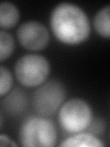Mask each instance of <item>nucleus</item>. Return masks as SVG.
<instances>
[{"label": "nucleus", "mask_w": 110, "mask_h": 147, "mask_svg": "<svg viewBox=\"0 0 110 147\" xmlns=\"http://www.w3.org/2000/svg\"><path fill=\"white\" fill-rule=\"evenodd\" d=\"M58 111L60 126L72 134L85 131L93 121V109L90 104L79 98L64 101Z\"/></svg>", "instance_id": "3"}, {"label": "nucleus", "mask_w": 110, "mask_h": 147, "mask_svg": "<svg viewBox=\"0 0 110 147\" xmlns=\"http://www.w3.org/2000/svg\"><path fill=\"white\" fill-rule=\"evenodd\" d=\"M62 147H104L99 138L90 132H77L67 137L61 142Z\"/></svg>", "instance_id": "8"}, {"label": "nucleus", "mask_w": 110, "mask_h": 147, "mask_svg": "<svg viewBox=\"0 0 110 147\" xmlns=\"http://www.w3.org/2000/svg\"><path fill=\"white\" fill-rule=\"evenodd\" d=\"M66 89L59 80H50L38 86L32 95V107L40 116L50 117L56 113L65 101Z\"/></svg>", "instance_id": "5"}, {"label": "nucleus", "mask_w": 110, "mask_h": 147, "mask_svg": "<svg viewBox=\"0 0 110 147\" xmlns=\"http://www.w3.org/2000/svg\"><path fill=\"white\" fill-rule=\"evenodd\" d=\"M20 45L28 51L38 52L45 49L50 42V32L42 23L36 20L23 22L17 30Z\"/></svg>", "instance_id": "6"}, {"label": "nucleus", "mask_w": 110, "mask_h": 147, "mask_svg": "<svg viewBox=\"0 0 110 147\" xmlns=\"http://www.w3.org/2000/svg\"><path fill=\"white\" fill-rule=\"evenodd\" d=\"M0 146H17V144L9 136L0 134Z\"/></svg>", "instance_id": "13"}, {"label": "nucleus", "mask_w": 110, "mask_h": 147, "mask_svg": "<svg viewBox=\"0 0 110 147\" xmlns=\"http://www.w3.org/2000/svg\"><path fill=\"white\" fill-rule=\"evenodd\" d=\"M50 27L60 42L70 46L84 43L91 32L90 21L85 10L69 2L60 3L52 9Z\"/></svg>", "instance_id": "1"}, {"label": "nucleus", "mask_w": 110, "mask_h": 147, "mask_svg": "<svg viewBox=\"0 0 110 147\" xmlns=\"http://www.w3.org/2000/svg\"><path fill=\"white\" fill-rule=\"evenodd\" d=\"M18 139L25 147H53L57 144V130L47 117L31 116L22 122Z\"/></svg>", "instance_id": "2"}, {"label": "nucleus", "mask_w": 110, "mask_h": 147, "mask_svg": "<svg viewBox=\"0 0 110 147\" xmlns=\"http://www.w3.org/2000/svg\"><path fill=\"white\" fill-rule=\"evenodd\" d=\"M13 76L7 68L0 66V98L7 95L12 89Z\"/></svg>", "instance_id": "12"}, {"label": "nucleus", "mask_w": 110, "mask_h": 147, "mask_svg": "<svg viewBox=\"0 0 110 147\" xmlns=\"http://www.w3.org/2000/svg\"><path fill=\"white\" fill-rule=\"evenodd\" d=\"M2 125H3V117H2V114L0 113V129H1Z\"/></svg>", "instance_id": "14"}, {"label": "nucleus", "mask_w": 110, "mask_h": 147, "mask_svg": "<svg viewBox=\"0 0 110 147\" xmlns=\"http://www.w3.org/2000/svg\"><path fill=\"white\" fill-rule=\"evenodd\" d=\"M94 27L97 34L102 38L109 39L110 37V6L100 8L94 18Z\"/></svg>", "instance_id": "10"}, {"label": "nucleus", "mask_w": 110, "mask_h": 147, "mask_svg": "<svg viewBox=\"0 0 110 147\" xmlns=\"http://www.w3.org/2000/svg\"><path fill=\"white\" fill-rule=\"evenodd\" d=\"M14 72L17 80L22 86L38 87L47 81L50 72V64L43 55L29 53L17 60Z\"/></svg>", "instance_id": "4"}, {"label": "nucleus", "mask_w": 110, "mask_h": 147, "mask_svg": "<svg viewBox=\"0 0 110 147\" xmlns=\"http://www.w3.org/2000/svg\"><path fill=\"white\" fill-rule=\"evenodd\" d=\"M15 50V40L12 34L6 30H0V62L8 59Z\"/></svg>", "instance_id": "11"}, {"label": "nucleus", "mask_w": 110, "mask_h": 147, "mask_svg": "<svg viewBox=\"0 0 110 147\" xmlns=\"http://www.w3.org/2000/svg\"><path fill=\"white\" fill-rule=\"evenodd\" d=\"M29 103V96L26 92L19 87H16L5 95L2 100V108L10 116H18L28 109Z\"/></svg>", "instance_id": "7"}, {"label": "nucleus", "mask_w": 110, "mask_h": 147, "mask_svg": "<svg viewBox=\"0 0 110 147\" xmlns=\"http://www.w3.org/2000/svg\"><path fill=\"white\" fill-rule=\"evenodd\" d=\"M20 18L16 5L10 2L0 3V29L9 30L15 27Z\"/></svg>", "instance_id": "9"}]
</instances>
